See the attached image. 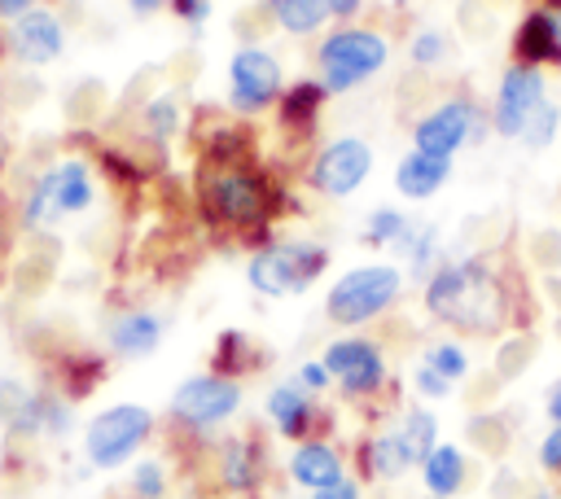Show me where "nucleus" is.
Wrapping results in <instances>:
<instances>
[{
  "mask_svg": "<svg viewBox=\"0 0 561 499\" xmlns=\"http://www.w3.org/2000/svg\"><path fill=\"white\" fill-rule=\"evenodd\" d=\"M421 302L430 320L465 337H495L513 320V293L486 258H443L430 271Z\"/></svg>",
  "mask_w": 561,
  "mask_h": 499,
  "instance_id": "1",
  "label": "nucleus"
},
{
  "mask_svg": "<svg viewBox=\"0 0 561 499\" xmlns=\"http://www.w3.org/2000/svg\"><path fill=\"white\" fill-rule=\"evenodd\" d=\"M197 201L206 223L228 228L237 236H254L259 245L272 241V219L285 197H276L272 179L250 166L245 158H202L197 171Z\"/></svg>",
  "mask_w": 561,
  "mask_h": 499,
  "instance_id": "2",
  "label": "nucleus"
},
{
  "mask_svg": "<svg viewBox=\"0 0 561 499\" xmlns=\"http://www.w3.org/2000/svg\"><path fill=\"white\" fill-rule=\"evenodd\" d=\"M96 201V175L83 158H61L53 166H44L31 184H26V197H22V228L26 232H48L53 223L70 219V214H83L92 210Z\"/></svg>",
  "mask_w": 561,
  "mask_h": 499,
  "instance_id": "3",
  "label": "nucleus"
},
{
  "mask_svg": "<svg viewBox=\"0 0 561 499\" xmlns=\"http://www.w3.org/2000/svg\"><path fill=\"white\" fill-rule=\"evenodd\" d=\"M403 293V271L399 263H359L342 271L329 293H324V320L337 328H364L377 315H386Z\"/></svg>",
  "mask_w": 561,
  "mask_h": 499,
  "instance_id": "4",
  "label": "nucleus"
},
{
  "mask_svg": "<svg viewBox=\"0 0 561 499\" xmlns=\"http://www.w3.org/2000/svg\"><path fill=\"white\" fill-rule=\"evenodd\" d=\"M324 267H329V250L320 241L272 236L245 258V280L259 298H289V293H307Z\"/></svg>",
  "mask_w": 561,
  "mask_h": 499,
  "instance_id": "5",
  "label": "nucleus"
},
{
  "mask_svg": "<svg viewBox=\"0 0 561 499\" xmlns=\"http://www.w3.org/2000/svg\"><path fill=\"white\" fill-rule=\"evenodd\" d=\"M153 429H158V416L145 403H110V407H101L83 425L79 451H83L88 468L114 473V468L131 464L145 451V442L153 438Z\"/></svg>",
  "mask_w": 561,
  "mask_h": 499,
  "instance_id": "6",
  "label": "nucleus"
},
{
  "mask_svg": "<svg viewBox=\"0 0 561 499\" xmlns=\"http://www.w3.org/2000/svg\"><path fill=\"white\" fill-rule=\"evenodd\" d=\"M390 61V39L368 26H337L316 44V74L324 92H351L381 74Z\"/></svg>",
  "mask_w": 561,
  "mask_h": 499,
  "instance_id": "7",
  "label": "nucleus"
},
{
  "mask_svg": "<svg viewBox=\"0 0 561 499\" xmlns=\"http://www.w3.org/2000/svg\"><path fill=\"white\" fill-rule=\"evenodd\" d=\"M241 381L237 376H224V372H193L184 376L175 390H171V403H167V416L171 425H180L184 433L193 438H206L210 429L228 425L237 411H241Z\"/></svg>",
  "mask_w": 561,
  "mask_h": 499,
  "instance_id": "8",
  "label": "nucleus"
},
{
  "mask_svg": "<svg viewBox=\"0 0 561 499\" xmlns=\"http://www.w3.org/2000/svg\"><path fill=\"white\" fill-rule=\"evenodd\" d=\"M486 131H491V114H482V105L469 96H451L412 123V149L434 158H456L465 144H478Z\"/></svg>",
  "mask_w": 561,
  "mask_h": 499,
  "instance_id": "9",
  "label": "nucleus"
},
{
  "mask_svg": "<svg viewBox=\"0 0 561 499\" xmlns=\"http://www.w3.org/2000/svg\"><path fill=\"white\" fill-rule=\"evenodd\" d=\"M373 175V144L359 140V136H333L324 140L311 158H307V188L329 197V201H342L351 197L364 179Z\"/></svg>",
  "mask_w": 561,
  "mask_h": 499,
  "instance_id": "10",
  "label": "nucleus"
},
{
  "mask_svg": "<svg viewBox=\"0 0 561 499\" xmlns=\"http://www.w3.org/2000/svg\"><path fill=\"white\" fill-rule=\"evenodd\" d=\"M280 92H285V70L263 44H241L228 57V105L241 118L272 109L280 101Z\"/></svg>",
  "mask_w": 561,
  "mask_h": 499,
  "instance_id": "11",
  "label": "nucleus"
},
{
  "mask_svg": "<svg viewBox=\"0 0 561 499\" xmlns=\"http://www.w3.org/2000/svg\"><path fill=\"white\" fill-rule=\"evenodd\" d=\"M324 368L333 376V385L364 403V398H377L386 385H390V368H386V355L377 341L368 337H333L324 346Z\"/></svg>",
  "mask_w": 561,
  "mask_h": 499,
  "instance_id": "12",
  "label": "nucleus"
},
{
  "mask_svg": "<svg viewBox=\"0 0 561 499\" xmlns=\"http://www.w3.org/2000/svg\"><path fill=\"white\" fill-rule=\"evenodd\" d=\"M548 101V88H543V70L539 66H522L513 61L504 74H500V88H495V105H491V127L500 140H517L526 118Z\"/></svg>",
  "mask_w": 561,
  "mask_h": 499,
  "instance_id": "13",
  "label": "nucleus"
},
{
  "mask_svg": "<svg viewBox=\"0 0 561 499\" xmlns=\"http://www.w3.org/2000/svg\"><path fill=\"white\" fill-rule=\"evenodd\" d=\"M4 53L18 66H31V70L53 66L66 53V26H61V18L53 9H44V4H35L22 18H13L4 26Z\"/></svg>",
  "mask_w": 561,
  "mask_h": 499,
  "instance_id": "14",
  "label": "nucleus"
},
{
  "mask_svg": "<svg viewBox=\"0 0 561 499\" xmlns=\"http://www.w3.org/2000/svg\"><path fill=\"white\" fill-rule=\"evenodd\" d=\"M167 337V320L149 306H127L114 311L105 324V346L114 359H149Z\"/></svg>",
  "mask_w": 561,
  "mask_h": 499,
  "instance_id": "15",
  "label": "nucleus"
},
{
  "mask_svg": "<svg viewBox=\"0 0 561 499\" xmlns=\"http://www.w3.org/2000/svg\"><path fill=\"white\" fill-rule=\"evenodd\" d=\"M263 411L272 420V429L289 442H302V438H316V394H307L294 376L289 381H276L263 398Z\"/></svg>",
  "mask_w": 561,
  "mask_h": 499,
  "instance_id": "16",
  "label": "nucleus"
},
{
  "mask_svg": "<svg viewBox=\"0 0 561 499\" xmlns=\"http://www.w3.org/2000/svg\"><path fill=\"white\" fill-rule=\"evenodd\" d=\"M215 481L228 495H254L263 486V446L250 433L224 438L215 446Z\"/></svg>",
  "mask_w": 561,
  "mask_h": 499,
  "instance_id": "17",
  "label": "nucleus"
},
{
  "mask_svg": "<svg viewBox=\"0 0 561 499\" xmlns=\"http://www.w3.org/2000/svg\"><path fill=\"white\" fill-rule=\"evenodd\" d=\"M285 468H289V481L302 486L307 495H311V490H324V486H333V481L346 477V460H342V451H337L329 438H302V442L294 446V455H289Z\"/></svg>",
  "mask_w": 561,
  "mask_h": 499,
  "instance_id": "18",
  "label": "nucleus"
},
{
  "mask_svg": "<svg viewBox=\"0 0 561 499\" xmlns=\"http://www.w3.org/2000/svg\"><path fill=\"white\" fill-rule=\"evenodd\" d=\"M447 179H451V158H434V153L408 149L394 162V193L403 201H430Z\"/></svg>",
  "mask_w": 561,
  "mask_h": 499,
  "instance_id": "19",
  "label": "nucleus"
},
{
  "mask_svg": "<svg viewBox=\"0 0 561 499\" xmlns=\"http://www.w3.org/2000/svg\"><path fill=\"white\" fill-rule=\"evenodd\" d=\"M469 481V455L456 442H438L425 460H421V486L430 499H456Z\"/></svg>",
  "mask_w": 561,
  "mask_h": 499,
  "instance_id": "20",
  "label": "nucleus"
},
{
  "mask_svg": "<svg viewBox=\"0 0 561 499\" xmlns=\"http://www.w3.org/2000/svg\"><path fill=\"white\" fill-rule=\"evenodd\" d=\"M359 468H364L368 481H399L416 464L408 460V451H403V442H399V433L390 425V429H377L373 438L359 442Z\"/></svg>",
  "mask_w": 561,
  "mask_h": 499,
  "instance_id": "21",
  "label": "nucleus"
},
{
  "mask_svg": "<svg viewBox=\"0 0 561 499\" xmlns=\"http://www.w3.org/2000/svg\"><path fill=\"white\" fill-rule=\"evenodd\" d=\"M513 57L522 66H561V48H557V35H552V22H548V9H530L522 22H517V35H513Z\"/></svg>",
  "mask_w": 561,
  "mask_h": 499,
  "instance_id": "22",
  "label": "nucleus"
},
{
  "mask_svg": "<svg viewBox=\"0 0 561 499\" xmlns=\"http://www.w3.org/2000/svg\"><path fill=\"white\" fill-rule=\"evenodd\" d=\"M324 83L320 79H302V83H294V88H285L280 92V101H276V114H280V131H294V136H307L311 127H316V118H320V109H324Z\"/></svg>",
  "mask_w": 561,
  "mask_h": 499,
  "instance_id": "23",
  "label": "nucleus"
},
{
  "mask_svg": "<svg viewBox=\"0 0 561 499\" xmlns=\"http://www.w3.org/2000/svg\"><path fill=\"white\" fill-rule=\"evenodd\" d=\"M263 9L294 39H307V35L324 31V22H333L329 18V0H263Z\"/></svg>",
  "mask_w": 561,
  "mask_h": 499,
  "instance_id": "24",
  "label": "nucleus"
},
{
  "mask_svg": "<svg viewBox=\"0 0 561 499\" xmlns=\"http://www.w3.org/2000/svg\"><path fill=\"white\" fill-rule=\"evenodd\" d=\"M394 433H399L408 460L421 468V460L438 446V416H434L430 407H421V403H416V407H403L399 420H394Z\"/></svg>",
  "mask_w": 561,
  "mask_h": 499,
  "instance_id": "25",
  "label": "nucleus"
},
{
  "mask_svg": "<svg viewBox=\"0 0 561 499\" xmlns=\"http://www.w3.org/2000/svg\"><path fill=\"white\" fill-rule=\"evenodd\" d=\"M140 127H145L149 140L171 144V140L184 131V105H180L171 92H158V96L145 101V109H140Z\"/></svg>",
  "mask_w": 561,
  "mask_h": 499,
  "instance_id": "26",
  "label": "nucleus"
},
{
  "mask_svg": "<svg viewBox=\"0 0 561 499\" xmlns=\"http://www.w3.org/2000/svg\"><path fill=\"white\" fill-rule=\"evenodd\" d=\"M127 490H131V499H167V490H171L167 460H158V455L136 460L131 464V477H127Z\"/></svg>",
  "mask_w": 561,
  "mask_h": 499,
  "instance_id": "27",
  "label": "nucleus"
},
{
  "mask_svg": "<svg viewBox=\"0 0 561 499\" xmlns=\"http://www.w3.org/2000/svg\"><path fill=\"white\" fill-rule=\"evenodd\" d=\"M412 228V219L394 206H377L368 219H364V245H381V250H394L403 241V232Z\"/></svg>",
  "mask_w": 561,
  "mask_h": 499,
  "instance_id": "28",
  "label": "nucleus"
},
{
  "mask_svg": "<svg viewBox=\"0 0 561 499\" xmlns=\"http://www.w3.org/2000/svg\"><path fill=\"white\" fill-rule=\"evenodd\" d=\"M210 372H224V376H237L241 381V372H250V337L237 333V328L219 333L215 355H210Z\"/></svg>",
  "mask_w": 561,
  "mask_h": 499,
  "instance_id": "29",
  "label": "nucleus"
},
{
  "mask_svg": "<svg viewBox=\"0 0 561 499\" xmlns=\"http://www.w3.org/2000/svg\"><path fill=\"white\" fill-rule=\"evenodd\" d=\"M447 53H451V39H447V31L421 26V31L408 39V61H412L416 70H434V66H443V61H447Z\"/></svg>",
  "mask_w": 561,
  "mask_h": 499,
  "instance_id": "30",
  "label": "nucleus"
},
{
  "mask_svg": "<svg viewBox=\"0 0 561 499\" xmlns=\"http://www.w3.org/2000/svg\"><path fill=\"white\" fill-rule=\"evenodd\" d=\"M421 359H425L434 372H443L451 385H460V381L469 376V350H465L460 341H430V346L421 350Z\"/></svg>",
  "mask_w": 561,
  "mask_h": 499,
  "instance_id": "31",
  "label": "nucleus"
},
{
  "mask_svg": "<svg viewBox=\"0 0 561 499\" xmlns=\"http://www.w3.org/2000/svg\"><path fill=\"white\" fill-rule=\"evenodd\" d=\"M557 131H561V109H557V101H543L530 118H526V127H522V144L526 149H548L552 140H557Z\"/></svg>",
  "mask_w": 561,
  "mask_h": 499,
  "instance_id": "32",
  "label": "nucleus"
},
{
  "mask_svg": "<svg viewBox=\"0 0 561 499\" xmlns=\"http://www.w3.org/2000/svg\"><path fill=\"white\" fill-rule=\"evenodd\" d=\"M469 438H473L482 451H491V455H500V451L508 446V433H504L500 416H473V420H469Z\"/></svg>",
  "mask_w": 561,
  "mask_h": 499,
  "instance_id": "33",
  "label": "nucleus"
},
{
  "mask_svg": "<svg viewBox=\"0 0 561 499\" xmlns=\"http://www.w3.org/2000/svg\"><path fill=\"white\" fill-rule=\"evenodd\" d=\"M412 390H416L421 398H447L456 385H451L443 372H434L425 359H416V368H412Z\"/></svg>",
  "mask_w": 561,
  "mask_h": 499,
  "instance_id": "34",
  "label": "nucleus"
},
{
  "mask_svg": "<svg viewBox=\"0 0 561 499\" xmlns=\"http://www.w3.org/2000/svg\"><path fill=\"white\" fill-rule=\"evenodd\" d=\"M294 381H298L307 394H316V398H320V394L333 385V376H329L324 359H302V363H298V372H294Z\"/></svg>",
  "mask_w": 561,
  "mask_h": 499,
  "instance_id": "35",
  "label": "nucleus"
},
{
  "mask_svg": "<svg viewBox=\"0 0 561 499\" xmlns=\"http://www.w3.org/2000/svg\"><path fill=\"white\" fill-rule=\"evenodd\" d=\"M539 468L543 473H552V477H561V425H552L543 438H539Z\"/></svg>",
  "mask_w": 561,
  "mask_h": 499,
  "instance_id": "36",
  "label": "nucleus"
},
{
  "mask_svg": "<svg viewBox=\"0 0 561 499\" xmlns=\"http://www.w3.org/2000/svg\"><path fill=\"white\" fill-rule=\"evenodd\" d=\"M526 359H530V341L526 337H508L504 350H500V376L504 381L517 376V363H526Z\"/></svg>",
  "mask_w": 561,
  "mask_h": 499,
  "instance_id": "37",
  "label": "nucleus"
},
{
  "mask_svg": "<svg viewBox=\"0 0 561 499\" xmlns=\"http://www.w3.org/2000/svg\"><path fill=\"white\" fill-rule=\"evenodd\" d=\"M171 9H175V18L184 26H202L206 13H210V0H171Z\"/></svg>",
  "mask_w": 561,
  "mask_h": 499,
  "instance_id": "38",
  "label": "nucleus"
},
{
  "mask_svg": "<svg viewBox=\"0 0 561 499\" xmlns=\"http://www.w3.org/2000/svg\"><path fill=\"white\" fill-rule=\"evenodd\" d=\"M311 499H359V481L346 473L342 481H333V486H324V490H311Z\"/></svg>",
  "mask_w": 561,
  "mask_h": 499,
  "instance_id": "39",
  "label": "nucleus"
},
{
  "mask_svg": "<svg viewBox=\"0 0 561 499\" xmlns=\"http://www.w3.org/2000/svg\"><path fill=\"white\" fill-rule=\"evenodd\" d=\"M359 9H364V0H329V18H337V22L359 18Z\"/></svg>",
  "mask_w": 561,
  "mask_h": 499,
  "instance_id": "40",
  "label": "nucleus"
},
{
  "mask_svg": "<svg viewBox=\"0 0 561 499\" xmlns=\"http://www.w3.org/2000/svg\"><path fill=\"white\" fill-rule=\"evenodd\" d=\"M543 416H548L552 425H561V381L548 385V394H543Z\"/></svg>",
  "mask_w": 561,
  "mask_h": 499,
  "instance_id": "41",
  "label": "nucleus"
},
{
  "mask_svg": "<svg viewBox=\"0 0 561 499\" xmlns=\"http://www.w3.org/2000/svg\"><path fill=\"white\" fill-rule=\"evenodd\" d=\"M35 4H39V0H0V22L9 26L13 18H22V13H31Z\"/></svg>",
  "mask_w": 561,
  "mask_h": 499,
  "instance_id": "42",
  "label": "nucleus"
},
{
  "mask_svg": "<svg viewBox=\"0 0 561 499\" xmlns=\"http://www.w3.org/2000/svg\"><path fill=\"white\" fill-rule=\"evenodd\" d=\"M131 4V13H140V18H149V13H158V9H171V0H127Z\"/></svg>",
  "mask_w": 561,
  "mask_h": 499,
  "instance_id": "43",
  "label": "nucleus"
},
{
  "mask_svg": "<svg viewBox=\"0 0 561 499\" xmlns=\"http://www.w3.org/2000/svg\"><path fill=\"white\" fill-rule=\"evenodd\" d=\"M548 22H552V35H557V48H561V0L548 9Z\"/></svg>",
  "mask_w": 561,
  "mask_h": 499,
  "instance_id": "44",
  "label": "nucleus"
},
{
  "mask_svg": "<svg viewBox=\"0 0 561 499\" xmlns=\"http://www.w3.org/2000/svg\"><path fill=\"white\" fill-rule=\"evenodd\" d=\"M522 499H561V495L548 490V486H535V490H522Z\"/></svg>",
  "mask_w": 561,
  "mask_h": 499,
  "instance_id": "45",
  "label": "nucleus"
},
{
  "mask_svg": "<svg viewBox=\"0 0 561 499\" xmlns=\"http://www.w3.org/2000/svg\"><path fill=\"white\" fill-rule=\"evenodd\" d=\"M0 289H4V258H0Z\"/></svg>",
  "mask_w": 561,
  "mask_h": 499,
  "instance_id": "46",
  "label": "nucleus"
}]
</instances>
